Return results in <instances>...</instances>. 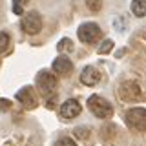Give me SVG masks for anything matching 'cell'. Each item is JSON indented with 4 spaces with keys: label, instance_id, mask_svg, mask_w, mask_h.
Here are the masks:
<instances>
[{
    "label": "cell",
    "instance_id": "cell-1",
    "mask_svg": "<svg viewBox=\"0 0 146 146\" xmlns=\"http://www.w3.org/2000/svg\"><path fill=\"white\" fill-rule=\"evenodd\" d=\"M88 108H90V111L99 119H108V117L113 115L111 104H110L106 99L99 97V95H91L88 99Z\"/></svg>",
    "mask_w": 146,
    "mask_h": 146
},
{
    "label": "cell",
    "instance_id": "cell-2",
    "mask_svg": "<svg viewBox=\"0 0 146 146\" xmlns=\"http://www.w3.org/2000/svg\"><path fill=\"white\" fill-rule=\"evenodd\" d=\"M124 121L130 130L144 131L146 130V110L144 108H131L124 113Z\"/></svg>",
    "mask_w": 146,
    "mask_h": 146
},
{
    "label": "cell",
    "instance_id": "cell-3",
    "mask_svg": "<svg viewBox=\"0 0 146 146\" xmlns=\"http://www.w3.org/2000/svg\"><path fill=\"white\" fill-rule=\"evenodd\" d=\"M36 88L44 93V97H49V95L55 93V88H57V75L51 71H40L36 75Z\"/></svg>",
    "mask_w": 146,
    "mask_h": 146
},
{
    "label": "cell",
    "instance_id": "cell-4",
    "mask_svg": "<svg viewBox=\"0 0 146 146\" xmlns=\"http://www.w3.org/2000/svg\"><path fill=\"white\" fill-rule=\"evenodd\" d=\"M20 27H22V31L27 33V35H36L40 29H42V17H40L36 11L26 13L24 18L20 20Z\"/></svg>",
    "mask_w": 146,
    "mask_h": 146
},
{
    "label": "cell",
    "instance_id": "cell-5",
    "mask_svg": "<svg viewBox=\"0 0 146 146\" xmlns=\"http://www.w3.org/2000/svg\"><path fill=\"white\" fill-rule=\"evenodd\" d=\"M77 35H79V40L84 42V44L97 42L100 38V27L95 24V22H86V24H82L79 29H77Z\"/></svg>",
    "mask_w": 146,
    "mask_h": 146
},
{
    "label": "cell",
    "instance_id": "cell-6",
    "mask_svg": "<svg viewBox=\"0 0 146 146\" xmlns=\"http://www.w3.org/2000/svg\"><path fill=\"white\" fill-rule=\"evenodd\" d=\"M119 95H121V99L126 100V102H135V100L141 97V86H139V82H135V80L122 82L121 88H119Z\"/></svg>",
    "mask_w": 146,
    "mask_h": 146
},
{
    "label": "cell",
    "instance_id": "cell-7",
    "mask_svg": "<svg viewBox=\"0 0 146 146\" xmlns=\"http://www.w3.org/2000/svg\"><path fill=\"white\" fill-rule=\"evenodd\" d=\"M17 100H18V102H22V106H24V108H29V110H33V108L38 106V99H36L33 88H29V86L17 91Z\"/></svg>",
    "mask_w": 146,
    "mask_h": 146
},
{
    "label": "cell",
    "instance_id": "cell-8",
    "mask_svg": "<svg viewBox=\"0 0 146 146\" xmlns=\"http://www.w3.org/2000/svg\"><path fill=\"white\" fill-rule=\"evenodd\" d=\"M80 111H82V106H80L79 100H75V99H68L66 102H62V106H60V115L64 119L79 117Z\"/></svg>",
    "mask_w": 146,
    "mask_h": 146
},
{
    "label": "cell",
    "instance_id": "cell-9",
    "mask_svg": "<svg viewBox=\"0 0 146 146\" xmlns=\"http://www.w3.org/2000/svg\"><path fill=\"white\" fill-rule=\"evenodd\" d=\"M53 71L55 75H60V77H68L73 70V62L70 60L68 57H64V55H60L58 58H55L53 60Z\"/></svg>",
    "mask_w": 146,
    "mask_h": 146
},
{
    "label": "cell",
    "instance_id": "cell-10",
    "mask_svg": "<svg viewBox=\"0 0 146 146\" xmlns=\"http://www.w3.org/2000/svg\"><path fill=\"white\" fill-rule=\"evenodd\" d=\"M99 80H100V73H99L97 68L86 66L84 70H82V73H80V82L84 86H95Z\"/></svg>",
    "mask_w": 146,
    "mask_h": 146
},
{
    "label": "cell",
    "instance_id": "cell-11",
    "mask_svg": "<svg viewBox=\"0 0 146 146\" xmlns=\"http://www.w3.org/2000/svg\"><path fill=\"white\" fill-rule=\"evenodd\" d=\"M131 13H133L135 17L143 18L146 15V4H144V0H131Z\"/></svg>",
    "mask_w": 146,
    "mask_h": 146
},
{
    "label": "cell",
    "instance_id": "cell-12",
    "mask_svg": "<svg viewBox=\"0 0 146 146\" xmlns=\"http://www.w3.org/2000/svg\"><path fill=\"white\" fill-rule=\"evenodd\" d=\"M111 49H113V40L106 38L102 44L99 46V49H97V51H99V55H106V53H110V51H111Z\"/></svg>",
    "mask_w": 146,
    "mask_h": 146
},
{
    "label": "cell",
    "instance_id": "cell-13",
    "mask_svg": "<svg viewBox=\"0 0 146 146\" xmlns=\"http://www.w3.org/2000/svg\"><path fill=\"white\" fill-rule=\"evenodd\" d=\"M86 6H88V9L97 13L102 9V0H86Z\"/></svg>",
    "mask_w": 146,
    "mask_h": 146
},
{
    "label": "cell",
    "instance_id": "cell-14",
    "mask_svg": "<svg viewBox=\"0 0 146 146\" xmlns=\"http://www.w3.org/2000/svg\"><path fill=\"white\" fill-rule=\"evenodd\" d=\"M9 42H11V38H9L7 33H0V53H4L7 49Z\"/></svg>",
    "mask_w": 146,
    "mask_h": 146
},
{
    "label": "cell",
    "instance_id": "cell-15",
    "mask_svg": "<svg viewBox=\"0 0 146 146\" xmlns=\"http://www.w3.org/2000/svg\"><path fill=\"white\" fill-rule=\"evenodd\" d=\"M27 2V0H13V11L17 13V15H22V13H24V4Z\"/></svg>",
    "mask_w": 146,
    "mask_h": 146
},
{
    "label": "cell",
    "instance_id": "cell-16",
    "mask_svg": "<svg viewBox=\"0 0 146 146\" xmlns=\"http://www.w3.org/2000/svg\"><path fill=\"white\" fill-rule=\"evenodd\" d=\"M55 146H77V143L71 139V137H62V139L57 141V144Z\"/></svg>",
    "mask_w": 146,
    "mask_h": 146
},
{
    "label": "cell",
    "instance_id": "cell-17",
    "mask_svg": "<svg viewBox=\"0 0 146 146\" xmlns=\"http://www.w3.org/2000/svg\"><path fill=\"white\" fill-rule=\"evenodd\" d=\"M11 108V102L7 99H0V111H7Z\"/></svg>",
    "mask_w": 146,
    "mask_h": 146
},
{
    "label": "cell",
    "instance_id": "cell-18",
    "mask_svg": "<svg viewBox=\"0 0 146 146\" xmlns=\"http://www.w3.org/2000/svg\"><path fill=\"white\" fill-rule=\"evenodd\" d=\"M73 46H71V42L68 38H62L60 40V44H58V49H71Z\"/></svg>",
    "mask_w": 146,
    "mask_h": 146
}]
</instances>
